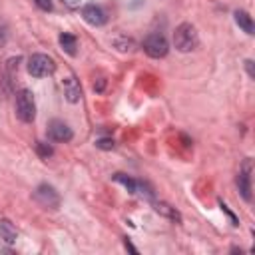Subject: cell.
Here are the masks:
<instances>
[{
	"mask_svg": "<svg viewBox=\"0 0 255 255\" xmlns=\"http://www.w3.org/2000/svg\"><path fill=\"white\" fill-rule=\"evenodd\" d=\"M173 44H175V48L179 52H191V50H195L197 44H199V38H197L195 28L189 22L179 24L175 28V32H173Z\"/></svg>",
	"mask_w": 255,
	"mask_h": 255,
	"instance_id": "cell-1",
	"label": "cell"
},
{
	"mask_svg": "<svg viewBox=\"0 0 255 255\" xmlns=\"http://www.w3.org/2000/svg\"><path fill=\"white\" fill-rule=\"evenodd\" d=\"M16 116L24 122L30 124L36 118V102H34V94L30 90H20L16 94Z\"/></svg>",
	"mask_w": 255,
	"mask_h": 255,
	"instance_id": "cell-2",
	"label": "cell"
},
{
	"mask_svg": "<svg viewBox=\"0 0 255 255\" xmlns=\"http://www.w3.org/2000/svg\"><path fill=\"white\" fill-rule=\"evenodd\" d=\"M167 50H169V44H167V40H165L163 34L151 32V34L145 36V40H143V52L149 58H163L167 54Z\"/></svg>",
	"mask_w": 255,
	"mask_h": 255,
	"instance_id": "cell-3",
	"label": "cell"
},
{
	"mask_svg": "<svg viewBox=\"0 0 255 255\" xmlns=\"http://www.w3.org/2000/svg\"><path fill=\"white\" fill-rule=\"evenodd\" d=\"M54 70H56V62H54L50 56H46V54H34V56L28 60V72H30V76H34V78L50 76Z\"/></svg>",
	"mask_w": 255,
	"mask_h": 255,
	"instance_id": "cell-4",
	"label": "cell"
},
{
	"mask_svg": "<svg viewBox=\"0 0 255 255\" xmlns=\"http://www.w3.org/2000/svg\"><path fill=\"white\" fill-rule=\"evenodd\" d=\"M34 199H36L42 207H46V209H56V207L60 205V195L56 193V189H54L52 185H46V183H42V185L36 187Z\"/></svg>",
	"mask_w": 255,
	"mask_h": 255,
	"instance_id": "cell-5",
	"label": "cell"
},
{
	"mask_svg": "<svg viewBox=\"0 0 255 255\" xmlns=\"http://www.w3.org/2000/svg\"><path fill=\"white\" fill-rule=\"evenodd\" d=\"M241 195L245 201H251V159L247 157L243 161V165L239 167V173H237V179H235Z\"/></svg>",
	"mask_w": 255,
	"mask_h": 255,
	"instance_id": "cell-6",
	"label": "cell"
},
{
	"mask_svg": "<svg viewBox=\"0 0 255 255\" xmlns=\"http://www.w3.org/2000/svg\"><path fill=\"white\" fill-rule=\"evenodd\" d=\"M112 177H114V181H120L122 185H126L129 193H139V195H145V197H151V195H153V193H151V187H149L147 183L137 181V179H131V177L126 175V173H114Z\"/></svg>",
	"mask_w": 255,
	"mask_h": 255,
	"instance_id": "cell-7",
	"label": "cell"
},
{
	"mask_svg": "<svg viewBox=\"0 0 255 255\" xmlns=\"http://www.w3.org/2000/svg\"><path fill=\"white\" fill-rule=\"evenodd\" d=\"M82 18H84L88 24H92V26H104L106 20H108L106 12H104L98 4H86V6L82 8Z\"/></svg>",
	"mask_w": 255,
	"mask_h": 255,
	"instance_id": "cell-8",
	"label": "cell"
},
{
	"mask_svg": "<svg viewBox=\"0 0 255 255\" xmlns=\"http://www.w3.org/2000/svg\"><path fill=\"white\" fill-rule=\"evenodd\" d=\"M48 135H50V139H54V141H70L74 133H72V129H70L68 124H64V122H60V120H54V122H50V126H48Z\"/></svg>",
	"mask_w": 255,
	"mask_h": 255,
	"instance_id": "cell-9",
	"label": "cell"
},
{
	"mask_svg": "<svg viewBox=\"0 0 255 255\" xmlns=\"http://www.w3.org/2000/svg\"><path fill=\"white\" fill-rule=\"evenodd\" d=\"M235 24L245 32V34H253V30H255V26H253V20H251V16L245 12V10H235Z\"/></svg>",
	"mask_w": 255,
	"mask_h": 255,
	"instance_id": "cell-10",
	"label": "cell"
},
{
	"mask_svg": "<svg viewBox=\"0 0 255 255\" xmlns=\"http://www.w3.org/2000/svg\"><path fill=\"white\" fill-rule=\"evenodd\" d=\"M0 237L6 243H14L18 239V231H16V227L8 219H0Z\"/></svg>",
	"mask_w": 255,
	"mask_h": 255,
	"instance_id": "cell-11",
	"label": "cell"
},
{
	"mask_svg": "<svg viewBox=\"0 0 255 255\" xmlns=\"http://www.w3.org/2000/svg\"><path fill=\"white\" fill-rule=\"evenodd\" d=\"M60 46H62V50L66 52V54H70V56H76V52H78V40H76V36H72V34H60Z\"/></svg>",
	"mask_w": 255,
	"mask_h": 255,
	"instance_id": "cell-12",
	"label": "cell"
},
{
	"mask_svg": "<svg viewBox=\"0 0 255 255\" xmlns=\"http://www.w3.org/2000/svg\"><path fill=\"white\" fill-rule=\"evenodd\" d=\"M64 88H66V98L70 100V102H78L80 100V88H78V84H76V80L74 78H70V80H66V84H64Z\"/></svg>",
	"mask_w": 255,
	"mask_h": 255,
	"instance_id": "cell-13",
	"label": "cell"
},
{
	"mask_svg": "<svg viewBox=\"0 0 255 255\" xmlns=\"http://www.w3.org/2000/svg\"><path fill=\"white\" fill-rule=\"evenodd\" d=\"M155 211H157V213H161V215H165V217L179 219V213H177L173 207H169L167 203H155Z\"/></svg>",
	"mask_w": 255,
	"mask_h": 255,
	"instance_id": "cell-14",
	"label": "cell"
},
{
	"mask_svg": "<svg viewBox=\"0 0 255 255\" xmlns=\"http://www.w3.org/2000/svg\"><path fill=\"white\" fill-rule=\"evenodd\" d=\"M36 151H38L40 157L48 159V157L54 153V147H52L50 143H46V141H36Z\"/></svg>",
	"mask_w": 255,
	"mask_h": 255,
	"instance_id": "cell-15",
	"label": "cell"
},
{
	"mask_svg": "<svg viewBox=\"0 0 255 255\" xmlns=\"http://www.w3.org/2000/svg\"><path fill=\"white\" fill-rule=\"evenodd\" d=\"M96 145H98L100 149H112V147H114V139L102 137V139H98V141H96Z\"/></svg>",
	"mask_w": 255,
	"mask_h": 255,
	"instance_id": "cell-16",
	"label": "cell"
},
{
	"mask_svg": "<svg viewBox=\"0 0 255 255\" xmlns=\"http://www.w3.org/2000/svg\"><path fill=\"white\" fill-rule=\"evenodd\" d=\"M36 2V6L40 8V10H44V12H52V0H34Z\"/></svg>",
	"mask_w": 255,
	"mask_h": 255,
	"instance_id": "cell-17",
	"label": "cell"
},
{
	"mask_svg": "<svg viewBox=\"0 0 255 255\" xmlns=\"http://www.w3.org/2000/svg\"><path fill=\"white\" fill-rule=\"evenodd\" d=\"M116 46H122V48H120L122 52H126V50H131V40H126V38L122 40V38H120V40H116Z\"/></svg>",
	"mask_w": 255,
	"mask_h": 255,
	"instance_id": "cell-18",
	"label": "cell"
},
{
	"mask_svg": "<svg viewBox=\"0 0 255 255\" xmlns=\"http://www.w3.org/2000/svg\"><path fill=\"white\" fill-rule=\"evenodd\" d=\"M219 205H221V209H223V211H225V213L229 215V219H231V223H233V225H239V221H237V217H235V215L231 213V209H229V207H227V205H225L223 201H219Z\"/></svg>",
	"mask_w": 255,
	"mask_h": 255,
	"instance_id": "cell-19",
	"label": "cell"
},
{
	"mask_svg": "<svg viewBox=\"0 0 255 255\" xmlns=\"http://www.w3.org/2000/svg\"><path fill=\"white\" fill-rule=\"evenodd\" d=\"M245 68H247L249 78H255V72H253V60H245Z\"/></svg>",
	"mask_w": 255,
	"mask_h": 255,
	"instance_id": "cell-20",
	"label": "cell"
},
{
	"mask_svg": "<svg viewBox=\"0 0 255 255\" xmlns=\"http://www.w3.org/2000/svg\"><path fill=\"white\" fill-rule=\"evenodd\" d=\"M6 42V26L0 22V46Z\"/></svg>",
	"mask_w": 255,
	"mask_h": 255,
	"instance_id": "cell-21",
	"label": "cell"
},
{
	"mask_svg": "<svg viewBox=\"0 0 255 255\" xmlns=\"http://www.w3.org/2000/svg\"><path fill=\"white\" fill-rule=\"evenodd\" d=\"M64 4H66L68 8H78V6H80V0H64Z\"/></svg>",
	"mask_w": 255,
	"mask_h": 255,
	"instance_id": "cell-22",
	"label": "cell"
},
{
	"mask_svg": "<svg viewBox=\"0 0 255 255\" xmlns=\"http://www.w3.org/2000/svg\"><path fill=\"white\" fill-rule=\"evenodd\" d=\"M124 245H126V249H129V251H131V253H137V249H135V247H133V245H131V243H129V241H128V239H126V241H124Z\"/></svg>",
	"mask_w": 255,
	"mask_h": 255,
	"instance_id": "cell-23",
	"label": "cell"
}]
</instances>
